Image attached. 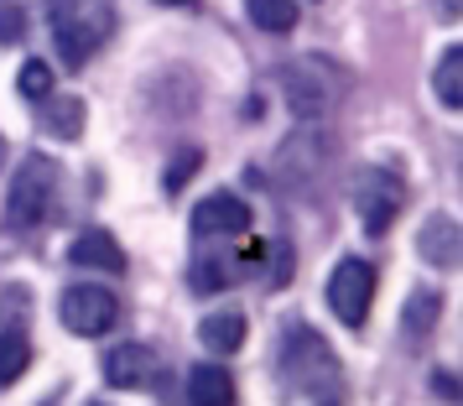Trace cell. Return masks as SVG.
I'll use <instances>...</instances> for the list:
<instances>
[{"label":"cell","mask_w":463,"mask_h":406,"mask_svg":"<svg viewBox=\"0 0 463 406\" xmlns=\"http://www.w3.org/2000/svg\"><path fill=\"white\" fill-rule=\"evenodd\" d=\"M84 120H89V109H84L79 94H47L43 99L47 136H58V141H79V136H84Z\"/></svg>","instance_id":"cell-12"},{"label":"cell","mask_w":463,"mask_h":406,"mask_svg":"<svg viewBox=\"0 0 463 406\" xmlns=\"http://www.w3.org/2000/svg\"><path fill=\"white\" fill-rule=\"evenodd\" d=\"M432 396H438V401H458V381H453L448 370H432Z\"/></svg>","instance_id":"cell-22"},{"label":"cell","mask_w":463,"mask_h":406,"mask_svg":"<svg viewBox=\"0 0 463 406\" xmlns=\"http://www.w3.org/2000/svg\"><path fill=\"white\" fill-rule=\"evenodd\" d=\"M16 89H22L26 99H47V94H52V68H47L43 58L22 63V73H16Z\"/></svg>","instance_id":"cell-20"},{"label":"cell","mask_w":463,"mask_h":406,"mask_svg":"<svg viewBox=\"0 0 463 406\" xmlns=\"http://www.w3.org/2000/svg\"><path fill=\"white\" fill-rule=\"evenodd\" d=\"M432 94H438L442 109L463 105V47H448L438 58V73H432Z\"/></svg>","instance_id":"cell-14"},{"label":"cell","mask_w":463,"mask_h":406,"mask_svg":"<svg viewBox=\"0 0 463 406\" xmlns=\"http://www.w3.org/2000/svg\"><path fill=\"white\" fill-rule=\"evenodd\" d=\"M401 209H406V183H401L396 172H385V167L359 172L354 214H359V224H364L370 235H385V230L401 219Z\"/></svg>","instance_id":"cell-4"},{"label":"cell","mask_w":463,"mask_h":406,"mask_svg":"<svg viewBox=\"0 0 463 406\" xmlns=\"http://www.w3.org/2000/svg\"><path fill=\"white\" fill-rule=\"evenodd\" d=\"M370 302H375V266L364 256H344L334 266V277H328V307H334L338 323H359L370 318Z\"/></svg>","instance_id":"cell-5"},{"label":"cell","mask_w":463,"mask_h":406,"mask_svg":"<svg viewBox=\"0 0 463 406\" xmlns=\"http://www.w3.org/2000/svg\"><path fill=\"white\" fill-rule=\"evenodd\" d=\"M105 381L115 391H156L167 381V364L151 344H115L105 354Z\"/></svg>","instance_id":"cell-7"},{"label":"cell","mask_w":463,"mask_h":406,"mask_svg":"<svg viewBox=\"0 0 463 406\" xmlns=\"http://www.w3.org/2000/svg\"><path fill=\"white\" fill-rule=\"evenodd\" d=\"M193 230L198 235H245L250 230V209L234 198V193H209L198 209H193Z\"/></svg>","instance_id":"cell-8"},{"label":"cell","mask_w":463,"mask_h":406,"mask_svg":"<svg viewBox=\"0 0 463 406\" xmlns=\"http://www.w3.org/2000/svg\"><path fill=\"white\" fill-rule=\"evenodd\" d=\"M156 5H193V0H156Z\"/></svg>","instance_id":"cell-23"},{"label":"cell","mask_w":463,"mask_h":406,"mask_svg":"<svg viewBox=\"0 0 463 406\" xmlns=\"http://www.w3.org/2000/svg\"><path fill=\"white\" fill-rule=\"evenodd\" d=\"M198 339L209 344L213 354H234L245 344V313H209L198 323Z\"/></svg>","instance_id":"cell-13"},{"label":"cell","mask_w":463,"mask_h":406,"mask_svg":"<svg viewBox=\"0 0 463 406\" xmlns=\"http://www.w3.org/2000/svg\"><path fill=\"white\" fill-rule=\"evenodd\" d=\"M438 313H442V297L432 287H421V292H411L406 307H401V328H406V334H432Z\"/></svg>","instance_id":"cell-16"},{"label":"cell","mask_w":463,"mask_h":406,"mask_svg":"<svg viewBox=\"0 0 463 406\" xmlns=\"http://www.w3.org/2000/svg\"><path fill=\"white\" fill-rule=\"evenodd\" d=\"M47 26H52V42L63 52L68 68H84L115 32V11L105 0H52L47 5Z\"/></svg>","instance_id":"cell-1"},{"label":"cell","mask_w":463,"mask_h":406,"mask_svg":"<svg viewBox=\"0 0 463 406\" xmlns=\"http://www.w3.org/2000/svg\"><path fill=\"white\" fill-rule=\"evenodd\" d=\"M323 406H334V401H323Z\"/></svg>","instance_id":"cell-25"},{"label":"cell","mask_w":463,"mask_h":406,"mask_svg":"<svg viewBox=\"0 0 463 406\" xmlns=\"http://www.w3.org/2000/svg\"><path fill=\"white\" fill-rule=\"evenodd\" d=\"M26 364H32V344H26L22 328H0V385L22 381Z\"/></svg>","instance_id":"cell-15"},{"label":"cell","mask_w":463,"mask_h":406,"mask_svg":"<svg viewBox=\"0 0 463 406\" xmlns=\"http://www.w3.org/2000/svg\"><path fill=\"white\" fill-rule=\"evenodd\" d=\"M240 391H234V375L224 364H193L188 370V406H234Z\"/></svg>","instance_id":"cell-11"},{"label":"cell","mask_w":463,"mask_h":406,"mask_svg":"<svg viewBox=\"0 0 463 406\" xmlns=\"http://www.w3.org/2000/svg\"><path fill=\"white\" fill-rule=\"evenodd\" d=\"M276 370H281L287 391H302V396H307V391H323V385H334V381H338L334 349H328V344H323V334H317V328H307V323H292V328H287Z\"/></svg>","instance_id":"cell-3"},{"label":"cell","mask_w":463,"mask_h":406,"mask_svg":"<svg viewBox=\"0 0 463 406\" xmlns=\"http://www.w3.org/2000/svg\"><path fill=\"white\" fill-rule=\"evenodd\" d=\"M58 318H63L68 334H84V339H99L115 328L120 318V302L109 287H94V281H79V287H68L63 297H58Z\"/></svg>","instance_id":"cell-6"},{"label":"cell","mask_w":463,"mask_h":406,"mask_svg":"<svg viewBox=\"0 0 463 406\" xmlns=\"http://www.w3.org/2000/svg\"><path fill=\"white\" fill-rule=\"evenodd\" d=\"M68 260L84 266V271H109V277L126 271V250H120V240L109 235V230H84V235L73 240Z\"/></svg>","instance_id":"cell-9"},{"label":"cell","mask_w":463,"mask_h":406,"mask_svg":"<svg viewBox=\"0 0 463 406\" xmlns=\"http://www.w3.org/2000/svg\"><path fill=\"white\" fill-rule=\"evenodd\" d=\"M198 167H203V151H198V146H183V151L167 162V172H162V188H167V193H183V188H188V177H193Z\"/></svg>","instance_id":"cell-19"},{"label":"cell","mask_w":463,"mask_h":406,"mask_svg":"<svg viewBox=\"0 0 463 406\" xmlns=\"http://www.w3.org/2000/svg\"><path fill=\"white\" fill-rule=\"evenodd\" d=\"M245 11H250V22L260 26V32H276V37H281V32H292L297 16H302V11H297V0H250Z\"/></svg>","instance_id":"cell-17"},{"label":"cell","mask_w":463,"mask_h":406,"mask_svg":"<svg viewBox=\"0 0 463 406\" xmlns=\"http://www.w3.org/2000/svg\"><path fill=\"white\" fill-rule=\"evenodd\" d=\"M463 250V240H458V219H448V214H432V219H421V230H417V256L427 260V266H453Z\"/></svg>","instance_id":"cell-10"},{"label":"cell","mask_w":463,"mask_h":406,"mask_svg":"<svg viewBox=\"0 0 463 406\" xmlns=\"http://www.w3.org/2000/svg\"><path fill=\"white\" fill-rule=\"evenodd\" d=\"M26 37V11L22 5H0V42H22Z\"/></svg>","instance_id":"cell-21"},{"label":"cell","mask_w":463,"mask_h":406,"mask_svg":"<svg viewBox=\"0 0 463 406\" xmlns=\"http://www.w3.org/2000/svg\"><path fill=\"white\" fill-rule=\"evenodd\" d=\"M0 162H5V136H0Z\"/></svg>","instance_id":"cell-24"},{"label":"cell","mask_w":463,"mask_h":406,"mask_svg":"<svg viewBox=\"0 0 463 406\" xmlns=\"http://www.w3.org/2000/svg\"><path fill=\"white\" fill-rule=\"evenodd\" d=\"M52 203H58V162L32 151L22 156V167L5 188V230H37L52 219Z\"/></svg>","instance_id":"cell-2"},{"label":"cell","mask_w":463,"mask_h":406,"mask_svg":"<svg viewBox=\"0 0 463 406\" xmlns=\"http://www.w3.org/2000/svg\"><path fill=\"white\" fill-rule=\"evenodd\" d=\"M230 281H234V266H224V256L193 260V271H188V287H193V292H224Z\"/></svg>","instance_id":"cell-18"}]
</instances>
